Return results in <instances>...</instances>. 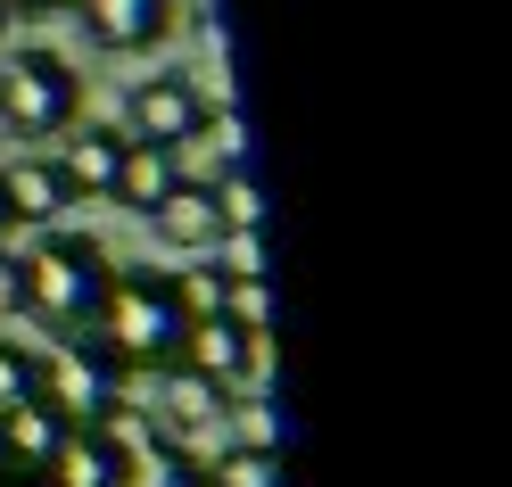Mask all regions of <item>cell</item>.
Here are the masks:
<instances>
[{
	"label": "cell",
	"mask_w": 512,
	"mask_h": 487,
	"mask_svg": "<svg viewBox=\"0 0 512 487\" xmlns=\"http://www.w3.org/2000/svg\"><path fill=\"white\" fill-rule=\"evenodd\" d=\"M116 471H124V454H116L100 430H67L42 479H50V487H116Z\"/></svg>",
	"instance_id": "5bb4252c"
},
{
	"label": "cell",
	"mask_w": 512,
	"mask_h": 487,
	"mask_svg": "<svg viewBox=\"0 0 512 487\" xmlns=\"http://www.w3.org/2000/svg\"><path fill=\"white\" fill-rule=\"evenodd\" d=\"M149 232L166 240V248H182V256H215V240H223V215H215V182H174L166 199L149 207Z\"/></svg>",
	"instance_id": "9c48e42d"
},
{
	"label": "cell",
	"mask_w": 512,
	"mask_h": 487,
	"mask_svg": "<svg viewBox=\"0 0 512 487\" xmlns=\"http://www.w3.org/2000/svg\"><path fill=\"white\" fill-rule=\"evenodd\" d=\"M58 438H67V421H58L42 397H34V405H9V413H0V454H9V471H50Z\"/></svg>",
	"instance_id": "4fadbf2b"
},
{
	"label": "cell",
	"mask_w": 512,
	"mask_h": 487,
	"mask_svg": "<svg viewBox=\"0 0 512 487\" xmlns=\"http://www.w3.org/2000/svg\"><path fill=\"white\" fill-rule=\"evenodd\" d=\"M0 463H9V454H0Z\"/></svg>",
	"instance_id": "484cf974"
},
{
	"label": "cell",
	"mask_w": 512,
	"mask_h": 487,
	"mask_svg": "<svg viewBox=\"0 0 512 487\" xmlns=\"http://www.w3.org/2000/svg\"><path fill=\"white\" fill-rule=\"evenodd\" d=\"M9 405H34V347L0 339V413Z\"/></svg>",
	"instance_id": "e0dca14e"
},
{
	"label": "cell",
	"mask_w": 512,
	"mask_h": 487,
	"mask_svg": "<svg viewBox=\"0 0 512 487\" xmlns=\"http://www.w3.org/2000/svg\"><path fill=\"white\" fill-rule=\"evenodd\" d=\"M58 174H67L75 199H108L116 190V166H124V133L116 124H75V133H58Z\"/></svg>",
	"instance_id": "8fae6325"
},
{
	"label": "cell",
	"mask_w": 512,
	"mask_h": 487,
	"mask_svg": "<svg viewBox=\"0 0 512 487\" xmlns=\"http://www.w3.org/2000/svg\"><path fill=\"white\" fill-rule=\"evenodd\" d=\"M199 141H215V166L232 174V166H240V141H248V133H240V116H232V108H207V124H199Z\"/></svg>",
	"instance_id": "ffe728a7"
},
{
	"label": "cell",
	"mask_w": 512,
	"mask_h": 487,
	"mask_svg": "<svg viewBox=\"0 0 512 487\" xmlns=\"http://www.w3.org/2000/svg\"><path fill=\"white\" fill-rule=\"evenodd\" d=\"M174 298H182V322H215V314H223V298H232V273H223L215 256H199V265L174 281Z\"/></svg>",
	"instance_id": "9a60e30c"
},
{
	"label": "cell",
	"mask_w": 512,
	"mask_h": 487,
	"mask_svg": "<svg viewBox=\"0 0 512 487\" xmlns=\"http://www.w3.org/2000/svg\"><path fill=\"white\" fill-rule=\"evenodd\" d=\"M182 182V149H149V141H124V166H116V190L108 199L116 207H133V215H149L166 190Z\"/></svg>",
	"instance_id": "7c38bea8"
},
{
	"label": "cell",
	"mask_w": 512,
	"mask_h": 487,
	"mask_svg": "<svg viewBox=\"0 0 512 487\" xmlns=\"http://www.w3.org/2000/svg\"><path fill=\"white\" fill-rule=\"evenodd\" d=\"M223 322H240L248 339L273 331V306H265V281H232V298H223Z\"/></svg>",
	"instance_id": "ac0fdd59"
},
{
	"label": "cell",
	"mask_w": 512,
	"mask_h": 487,
	"mask_svg": "<svg viewBox=\"0 0 512 487\" xmlns=\"http://www.w3.org/2000/svg\"><path fill=\"white\" fill-rule=\"evenodd\" d=\"M9 17H50V9H75V0H0Z\"/></svg>",
	"instance_id": "44dd1931"
},
{
	"label": "cell",
	"mask_w": 512,
	"mask_h": 487,
	"mask_svg": "<svg viewBox=\"0 0 512 487\" xmlns=\"http://www.w3.org/2000/svg\"><path fill=\"white\" fill-rule=\"evenodd\" d=\"M174 364H190L199 380H215V388H240L256 364H265V339H248L240 322H182V347H174Z\"/></svg>",
	"instance_id": "8992f818"
},
{
	"label": "cell",
	"mask_w": 512,
	"mask_h": 487,
	"mask_svg": "<svg viewBox=\"0 0 512 487\" xmlns=\"http://www.w3.org/2000/svg\"><path fill=\"white\" fill-rule=\"evenodd\" d=\"M34 397L67 421V430H91V421H108V413L124 405V364H116L91 331L50 339V347L34 355Z\"/></svg>",
	"instance_id": "3957f363"
},
{
	"label": "cell",
	"mask_w": 512,
	"mask_h": 487,
	"mask_svg": "<svg viewBox=\"0 0 512 487\" xmlns=\"http://www.w3.org/2000/svg\"><path fill=\"white\" fill-rule=\"evenodd\" d=\"M215 265L232 281H265V240H256V232H223L215 240Z\"/></svg>",
	"instance_id": "d6986e66"
},
{
	"label": "cell",
	"mask_w": 512,
	"mask_h": 487,
	"mask_svg": "<svg viewBox=\"0 0 512 487\" xmlns=\"http://www.w3.org/2000/svg\"><path fill=\"white\" fill-rule=\"evenodd\" d=\"M83 9V34L116 50V58H133V50H157L174 34V0H75Z\"/></svg>",
	"instance_id": "52a82bcc"
},
{
	"label": "cell",
	"mask_w": 512,
	"mask_h": 487,
	"mask_svg": "<svg viewBox=\"0 0 512 487\" xmlns=\"http://www.w3.org/2000/svg\"><path fill=\"white\" fill-rule=\"evenodd\" d=\"M0 207H9V223L58 232V215L75 207V190H67V174H58V157H17V166H0Z\"/></svg>",
	"instance_id": "30bf717a"
},
{
	"label": "cell",
	"mask_w": 512,
	"mask_h": 487,
	"mask_svg": "<svg viewBox=\"0 0 512 487\" xmlns=\"http://www.w3.org/2000/svg\"><path fill=\"white\" fill-rule=\"evenodd\" d=\"M9 232H17V223H9V207H0V240H9Z\"/></svg>",
	"instance_id": "603a6c76"
},
{
	"label": "cell",
	"mask_w": 512,
	"mask_h": 487,
	"mask_svg": "<svg viewBox=\"0 0 512 487\" xmlns=\"http://www.w3.org/2000/svg\"><path fill=\"white\" fill-rule=\"evenodd\" d=\"M190 487H215V479H207V471H199V479H190Z\"/></svg>",
	"instance_id": "cb8c5ba5"
},
{
	"label": "cell",
	"mask_w": 512,
	"mask_h": 487,
	"mask_svg": "<svg viewBox=\"0 0 512 487\" xmlns=\"http://www.w3.org/2000/svg\"><path fill=\"white\" fill-rule=\"evenodd\" d=\"M199 124H207V91L190 75H141L133 91H124V124L116 133L149 141V149H182V141H199Z\"/></svg>",
	"instance_id": "5b68a950"
},
{
	"label": "cell",
	"mask_w": 512,
	"mask_h": 487,
	"mask_svg": "<svg viewBox=\"0 0 512 487\" xmlns=\"http://www.w3.org/2000/svg\"><path fill=\"white\" fill-rule=\"evenodd\" d=\"M108 248L91 240V232H42L34 248L17 256V306L42 322L50 339H75L100 322V298H108Z\"/></svg>",
	"instance_id": "6da1fadb"
},
{
	"label": "cell",
	"mask_w": 512,
	"mask_h": 487,
	"mask_svg": "<svg viewBox=\"0 0 512 487\" xmlns=\"http://www.w3.org/2000/svg\"><path fill=\"white\" fill-rule=\"evenodd\" d=\"M215 487H281V454L273 446H223L215 463H207Z\"/></svg>",
	"instance_id": "2e32d148"
},
{
	"label": "cell",
	"mask_w": 512,
	"mask_h": 487,
	"mask_svg": "<svg viewBox=\"0 0 512 487\" xmlns=\"http://www.w3.org/2000/svg\"><path fill=\"white\" fill-rule=\"evenodd\" d=\"M91 339H100L124 372H166L174 347H182V298H174V273H116L108 298H100V322H91Z\"/></svg>",
	"instance_id": "7a4b0ae2"
},
{
	"label": "cell",
	"mask_w": 512,
	"mask_h": 487,
	"mask_svg": "<svg viewBox=\"0 0 512 487\" xmlns=\"http://www.w3.org/2000/svg\"><path fill=\"white\" fill-rule=\"evenodd\" d=\"M223 413H232V388L199 380L190 364H166V372H157V430H166L174 446H190L199 430H215Z\"/></svg>",
	"instance_id": "ba28073f"
},
{
	"label": "cell",
	"mask_w": 512,
	"mask_h": 487,
	"mask_svg": "<svg viewBox=\"0 0 512 487\" xmlns=\"http://www.w3.org/2000/svg\"><path fill=\"white\" fill-rule=\"evenodd\" d=\"M0 487H50L42 471H9V463H0Z\"/></svg>",
	"instance_id": "7402d4cb"
},
{
	"label": "cell",
	"mask_w": 512,
	"mask_h": 487,
	"mask_svg": "<svg viewBox=\"0 0 512 487\" xmlns=\"http://www.w3.org/2000/svg\"><path fill=\"white\" fill-rule=\"evenodd\" d=\"M0 25H9V9H0Z\"/></svg>",
	"instance_id": "d4e9b609"
},
{
	"label": "cell",
	"mask_w": 512,
	"mask_h": 487,
	"mask_svg": "<svg viewBox=\"0 0 512 487\" xmlns=\"http://www.w3.org/2000/svg\"><path fill=\"white\" fill-rule=\"evenodd\" d=\"M0 124L17 141H58L83 124V75L58 50H17L0 67Z\"/></svg>",
	"instance_id": "277c9868"
}]
</instances>
